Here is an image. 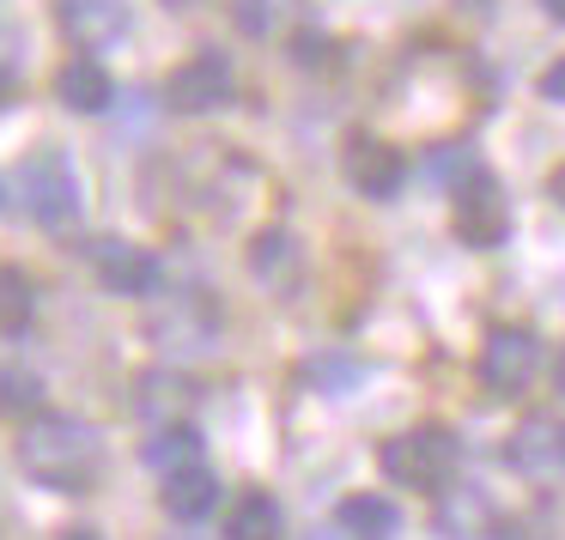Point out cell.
I'll return each mask as SVG.
<instances>
[{"instance_id": "1", "label": "cell", "mask_w": 565, "mask_h": 540, "mask_svg": "<svg viewBox=\"0 0 565 540\" xmlns=\"http://www.w3.org/2000/svg\"><path fill=\"white\" fill-rule=\"evenodd\" d=\"M19 467L50 492H92L104 474V438L74 413H31L19 431Z\"/></svg>"}, {"instance_id": "2", "label": "cell", "mask_w": 565, "mask_h": 540, "mask_svg": "<svg viewBox=\"0 0 565 540\" xmlns=\"http://www.w3.org/2000/svg\"><path fill=\"white\" fill-rule=\"evenodd\" d=\"M377 462H383V479H390V486L444 492L462 474V438H456L450 425H407L377 450Z\"/></svg>"}, {"instance_id": "3", "label": "cell", "mask_w": 565, "mask_h": 540, "mask_svg": "<svg viewBox=\"0 0 565 540\" xmlns=\"http://www.w3.org/2000/svg\"><path fill=\"white\" fill-rule=\"evenodd\" d=\"M19 195H25V213L43 225V231H67L79 219V176L74 159L55 147H38L25 164H19Z\"/></svg>"}, {"instance_id": "4", "label": "cell", "mask_w": 565, "mask_h": 540, "mask_svg": "<svg viewBox=\"0 0 565 540\" xmlns=\"http://www.w3.org/2000/svg\"><path fill=\"white\" fill-rule=\"evenodd\" d=\"M220 328H225V316L207 292H171V298H159L152 316H147V334L177 358L213 353V346H220Z\"/></svg>"}, {"instance_id": "5", "label": "cell", "mask_w": 565, "mask_h": 540, "mask_svg": "<svg viewBox=\"0 0 565 540\" xmlns=\"http://www.w3.org/2000/svg\"><path fill=\"white\" fill-rule=\"evenodd\" d=\"M450 231L462 237L468 249H499L511 237V195L499 188L492 171H468V183H456V201H450Z\"/></svg>"}, {"instance_id": "6", "label": "cell", "mask_w": 565, "mask_h": 540, "mask_svg": "<svg viewBox=\"0 0 565 540\" xmlns=\"http://www.w3.org/2000/svg\"><path fill=\"white\" fill-rule=\"evenodd\" d=\"M232 98H237V74L220 50H195L189 62L171 67V79H164V104H171L177 116H213Z\"/></svg>"}, {"instance_id": "7", "label": "cell", "mask_w": 565, "mask_h": 540, "mask_svg": "<svg viewBox=\"0 0 565 540\" xmlns=\"http://www.w3.org/2000/svg\"><path fill=\"white\" fill-rule=\"evenodd\" d=\"M541 370V341L535 328H492L487 341H480V358H475V377L487 395H523L529 382H535Z\"/></svg>"}, {"instance_id": "8", "label": "cell", "mask_w": 565, "mask_h": 540, "mask_svg": "<svg viewBox=\"0 0 565 540\" xmlns=\"http://www.w3.org/2000/svg\"><path fill=\"white\" fill-rule=\"evenodd\" d=\"M341 171H347V183H353V195H365V201H390V195H402V183H407L402 147H390V140H377V134L347 140Z\"/></svg>"}, {"instance_id": "9", "label": "cell", "mask_w": 565, "mask_h": 540, "mask_svg": "<svg viewBox=\"0 0 565 540\" xmlns=\"http://www.w3.org/2000/svg\"><path fill=\"white\" fill-rule=\"evenodd\" d=\"M92 273H98V285L116 298L159 292V261L140 244H128V237H98V244H92Z\"/></svg>"}, {"instance_id": "10", "label": "cell", "mask_w": 565, "mask_h": 540, "mask_svg": "<svg viewBox=\"0 0 565 540\" xmlns=\"http://www.w3.org/2000/svg\"><path fill=\"white\" fill-rule=\"evenodd\" d=\"M55 25L74 50H110L128 37V7L122 0H55Z\"/></svg>"}, {"instance_id": "11", "label": "cell", "mask_w": 565, "mask_h": 540, "mask_svg": "<svg viewBox=\"0 0 565 540\" xmlns=\"http://www.w3.org/2000/svg\"><path fill=\"white\" fill-rule=\"evenodd\" d=\"M438 534L444 540H492L499 534V510H492V498L480 486H444L438 492Z\"/></svg>"}, {"instance_id": "12", "label": "cell", "mask_w": 565, "mask_h": 540, "mask_svg": "<svg viewBox=\"0 0 565 540\" xmlns=\"http://www.w3.org/2000/svg\"><path fill=\"white\" fill-rule=\"evenodd\" d=\"M249 273H256L268 292L292 298V285L305 280V249H298L292 231H262L256 244H249Z\"/></svg>"}, {"instance_id": "13", "label": "cell", "mask_w": 565, "mask_h": 540, "mask_svg": "<svg viewBox=\"0 0 565 540\" xmlns=\"http://www.w3.org/2000/svg\"><path fill=\"white\" fill-rule=\"evenodd\" d=\"M135 407H140V419H152V431L159 425H189L195 382L177 377V370H147V377L135 382Z\"/></svg>"}, {"instance_id": "14", "label": "cell", "mask_w": 565, "mask_h": 540, "mask_svg": "<svg viewBox=\"0 0 565 540\" xmlns=\"http://www.w3.org/2000/svg\"><path fill=\"white\" fill-rule=\"evenodd\" d=\"M504 455H511L516 474H547V467L565 462V425L547 419V413H529L523 425H516V438H511Z\"/></svg>"}, {"instance_id": "15", "label": "cell", "mask_w": 565, "mask_h": 540, "mask_svg": "<svg viewBox=\"0 0 565 540\" xmlns=\"http://www.w3.org/2000/svg\"><path fill=\"white\" fill-rule=\"evenodd\" d=\"M55 98L74 116H98V110H110L116 86H110V74H104V62L74 55V62H62V74H55Z\"/></svg>"}, {"instance_id": "16", "label": "cell", "mask_w": 565, "mask_h": 540, "mask_svg": "<svg viewBox=\"0 0 565 540\" xmlns=\"http://www.w3.org/2000/svg\"><path fill=\"white\" fill-rule=\"evenodd\" d=\"M334 522H341L347 540H395L402 534V510H395V498H383V492H353V498L334 504Z\"/></svg>"}, {"instance_id": "17", "label": "cell", "mask_w": 565, "mask_h": 540, "mask_svg": "<svg viewBox=\"0 0 565 540\" xmlns=\"http://www.w3.org/2000/svg\"><path fill=\"white\" fill-rule=\"evenodd\" d=\"M159 498L177 522H201V516H213V504H220V474H207L201 462L183 467V474H164Z\"/></svg>"}, {"instance_id": "18", "label": "cell", "mask_w": 565, "mask_h": 540, "mask_svg": "<svg viewBox=\"0 0 565 540\" xmlns=\"http://www.w3.org/2000/svg\"><path fill=\"white\" fill-rule=\"evenodd\" d=\"M140 462H147L152 474H183V467L201 462V431L195 425H159L140 443Z\"/></svg>"}, {"instance_id": "19", "label": "cell", "mask_w": 565, "mask_h": 540, "mask_svg": "<svg viewBox=\"0 0 565 540\" xmlns=\"http://www.w3.org/2000/svg\"><path fill=\"white\" fill-rule=\"evenodd\" d=\"M280 498L274 492H244V498L232 504V516H225V540H274L280 534Z\"/></svg>"}, {"instance_id": "20", "label": "cell", "mask_w": 565, "mask_h": 540, "mask_svg": "<svg viewBox=\"0 0 565 540\" xmlns=\"http://www.w3.org/2000/svg\"><path fill=\"white\" fill-rule=\"evenodd\" d=\"M31 316H38V285H31L25 268H0V328L25 334Z\"/></svg>"}, {"instance_id": "21", "label": "cell", "mask_w": 565, "mask_h": 540, "mask_svg": "<svg viewBox=\"0 0 565 540\" xmlns=\"http://www.w3.org/2000/svg\"><path fill=\"white\" fill-rule=\"evenodd\" d=\"M43 413V382L31 370H0V419Z\"/></svg>"}, {"instance_id": "22", "label": "cell", "mask_w": 565, "mask_h": 540, "mask_svg": "<svg viewBox=\"0 0 565 540\" xmlns=\"http://www.w3.org/2000/svg\"><path fill=\"white\" fill-rule=\"evenodd\" d=\"M237 25H244L249 37H268V31L280 25V0H237Z\"/></svg>"}, {"instance_id": "23", "label": "cell", "mask_w": 565, "mask_h": 540, "mask_svg": "<svg viewBox=\"0 0 565 540\" xmlns=\"http://www.w3.org/2000/svg\"><path fill=\"white\" fill-rule=\"evenodd\" d=\"M541 98H547V104H565V55L541 67Z\"/></svg>"}, {"instance_id": "24", "label": "cell", "mask_w": 565, "mask_h": 540, "mask_svg": "<svg viewBox=\"0 0 565 540\" xmlns=\"http://www.w3.org/2000/svg\"><path fill=\"white\" fill-rule=\"evenodd\" d=\"M541 13H547L553 25H565V0H541Z\"/></svg>"}, {"instance_id": "25", "label": "cell", "mask_w": 565, "mask_h": 540, "mask_svg": "<svg viewBox=\"0 0 565 540\" xmlns=\"http://www.w3.org/2000/svg\"><path fill=\"white\" fill-rule=\"evenodd\" d=\"M553 389L565 395V346H559V358H553Z\"/></svg>"}, {"instance_id": "26", "label": "cell", "mask_w": 565, "mask_h": 540, "mask_svg": "<svg viewBox=\"0 0 565 540\" xmlns=\"http://www.w3.org/2000/svg\"><path fill=\"white\" fill-rule=\"evenodd\" d=\"M547 188H553V201H559V207H565V164H559V171H553V183H547Z\"/></svg>"}, {"instance_id": "27", "label": "cell", "mask_w": 565, "mask_h": 540, "mask_svg": "<svg viewBox=\"0 0 565 540\" xmlns=\"http://www.w3.org/2000/svg\"><path fill=\"white\" fill-rule=\"evenodd\" d=\"M62 540H104V534H98V528H67Z\"/></svg>"}, {"instance_id": "28", "label": "cell", "mask_w": 565, "mask_h": 540, "mask_svg": "<svg viewBox=\"0 0 565 540\" xmlns=\"http://www.w3.org/2000/svg\"><path fill=\"white\" fill-rule=\"evenodd\" d=\"M159 7H177V13H183V7H201V0H159Z\"/></svg>"}, {"instance_id": "29", "label": "cell", "mask_w": 565, "mask_h": 540, "mask_svg": "<svg viewBox=\"0 0 565 540\" xmlns=\"http://www.w3.org/2000/svg\"><path fill=\"white\" fill-rule=\"evenodd\" d=\"M310 540H347V534H310Z\"/></svg>"}]
</instances>
